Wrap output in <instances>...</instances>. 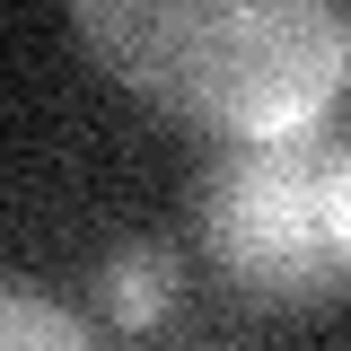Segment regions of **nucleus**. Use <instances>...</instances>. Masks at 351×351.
<instances>
[{"mask_svg":"<svg viewBox=\"0 0 351 351\" xmlns=\"http://www.w3.org/2000/svg\"><path fill=\"white\" fill-rule=\"evenodd\" d=\"M343 62L351 44L334 0H211L184 114L237 132V141L316 132V114L343 97Z\"/></svg>","mask_w":351,"mask_h":351,"instance_id":"f257e3e1","label":"nucleus"},{"mask_svg":"<svg viewBox=\"0 0 351 351\" xmlns=\"http://www.w3.org/2000/svg\"><path fill=\"white\" fill-rule=\"evenodd\" d=\"M211 255L272 299L351 290V246L334 228V149L307 132L246 141L211 184Z\"/></svg>","mask_w":351,"mask_h":351,"instance_id":"f03ea898","label":"nucleus"},{"mask_svg":"<svg viewBox=\"0 0 351 351\" xmlns=\"http://www.w3.org/2000/svg\"><path fill=\"white\" fill-rule=\"evenodd\" d=\"M80 9V36L88 53L114 71V80L149 88L184 106L193 97V71H202V18L211 0H71Z\"/></svg>","mask_w":351,"mask_h":351,"instance_id":"7ed1b4c3","label":"nucleus"},{"mask_svg":"<svg viewBox=\"0 0 351 351\" xmlns=\"http://www.w3.org/2000/svg\"><path fill=\"white\" fill-rule=\"evenodd\" d=\"M167 307H176V255L167 246H123L106 263V325L114 334H158Z\"/></svg>","mask_w":351,"mask_h":351,"instance_id":"20e7f679","label":"nucleus"},{"mask_svg":"<svg viewBox=\"0 0 351 351\" xmlns=\"http://www.w3.org/2000/svg\"><path fill=\"white\" fill-rule=\"evenodd\" d=\"M0 343H9V351H27V343L80 351L88 325H80V316H62V307H44V299H27V290H9V299H0Z\"/></svg>","mask_w":351,"mask_h":351,"instance_id":"39448f33","label":"nucleus"},{"mask_svg":"<svg viewBox=\"0 0 351 351\" xmlns=\"http://www.w3.org/2000/svg\"><path fill=\"white\" fill-rule=\"evenodd\" d=\"M334 228L351 246V141H334Z\"/></svg>","mask_w":351,"mask_h":351,"instance_id":"423d86ee","label":"nucleus"}]
</instances>
